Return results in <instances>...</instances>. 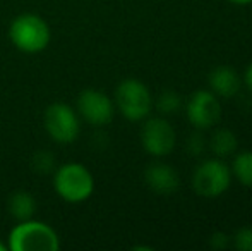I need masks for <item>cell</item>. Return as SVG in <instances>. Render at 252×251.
I'll return each mask as SVG.
<instances>
[{
  "label": "cell",
  "mask_w": 252,
  "mask_h": 251,
  "mask_svg": "<svg viewBox=\"0 0 252 251\" xmlns=\"http://www.w3.org/2000/svg\"><path fill=\"white\" fill-rule=\"evenodd\" d=\"M9 38L17 50L24 54L43 52L50 43V28L36 14H21L10 23Z\"/></svg>",
  "instance_id": "cell-1"
},
{
  "label": "cell",
  "mask_w": 252,
  "mask_h": 251,
  "mask_svg": "<svg viewBox=\"0 0 252 251\" xmlns=\"http://www.w3.org/2000/svg\"><path fill=\"white\" fill-rule=\"evenodd\" d=\"M55 191L67 203H83L93 194L94 179L86 165L70 162L57 169L53 178Z\"/></svg>",
  "instance_id": "cell-2"
},
{
  "label": "cell",
  "mask_w": 252,
  "mask_h": 251,
  "mask_svg": "<svg viewBox=\"0 0 252 251\" xmlns=\"http://www.w3.org/2000/svg\"><path fill=\"white\" fill-rule=\"evenodd\" d=\"M232 186V171L223 158H206L192 174V189L197 196L215 200L225 194Z\"/></svg>",
  "instance_id": "cell-3"
},
{
  "label": "cell",
  "mask_w": 252,
  "mask_h": 251,
  "mask_svg": "<svg viewBox=\"0 0 252 251\" xmlns=\"http://www.w3.org/2000/svg\"><path fill=\"white\" fill-rule=\"evenodd\" d=\"M60 239L48 224L38 220H21L9 234V250L12 251H57Z\"/></svg>",
  "instance_id": "cell-4"
},
{
  "label": "cell",
  "mask_w": 252,
  "mask_h": 251,
  "mask_svg": "<svg viewBox=\"0 0 252 251\" xmlns=\"http://www.w3.org/2000/svg\"><path fill=\"white\" fill-rule=\"evenodd\" d=\"M115 104L127 121L139 122L150 117L155 102L150 88L139 79H124L115 90Z\"/></svg>",
  "instance_id": "cell-5"
},
{
  "label": "cell",
  "mask_w": 252,
  "mask_h": 251,
  "mask_svg": "<svg viewBox=\"0 0 252 251\" xmlns=\"http://www.w3.org/2000/svg\"><path fill=\"white\" fill-rule=\"evenodd\" d=\"M141 144L144 151L155 158H163L173 151L177 144V133L165 115L146 117L141 127Z\"/></svg>",
  "instance_id": "cell-6"
},
{
  "label": "cell",
  "mask_w": 252,
  "mask_h": 251,
  "mask_svg": "<svg viewBox=\"0 0 252 251\" xmlns=\"http://www.w3.org/2000/svg\"><path fill=\"white\" fill-rule=\"evenodd\" d=\"M45 129L53 141L60 144H69L77 140L81 133L79 115L74 112V108L67 104H52L45 110Z\"/></svg>",
  "instance_id": "cell-7"
},
{
  "label": "cell",
  "mask_w": 252,
  "mask_h": 251,
  "mask_svg": "<svg viewBox=\"0 0 252 251\" xmlns=\"http://www.w3.org/2000/svg\"><path fill=\"white\" fill-rule=\"evenodd\" d=\"M186 115L197 131L211 129L221 119V104L211 90H197L187 100Z\"/></svg>",
  "instance_id": "cell-8"
},
{
  "label": "cell",
  "mask_w": 252,
  "mask_h": 251,
  "mask_svg": "<svg viewBox=\"0 0 252 251\" xmlns=\"http://www.w3.org/2000/svg\"><path fill=\"white\" fill-rule=\"evenodd\" d=\"M77 112L91 126H106L115 115L112 98L98 90H84L77 98Z\"/></svg>",
  "instance_id": "cell-9"
},
{
  "label": "cell",
  "mask_w": 252,
  "mask_h": 251,
  "mask_svg": "<svg viewBox=\"0 0 252 251\" xmlns=\"http://www.w3.org/2000/svg\"><path fill=\"white\" fill-rule=\"evenodd\" d=\"M144 181H146L148 188L161 196H168L180 188L179 172L172 165L163 164V162H155V164L148 165L144 171Z\"/></svg>",
  "instance_id": "cell-10"
},
{
  "label": "cell",
  "mask_w": 252,
  "mask_h": 251,
  "mask_svg": "<svg viewBox=\"0 0 252 251\" xmlns=\"http://www.w3.org/2000/svg\"><path fill=\"white\" fill-rule=\"evenodd\" d=\"M209 90L218 98H232L242 88V77L230 66H218L208 76Z\"/></svg>",
  "instance_id": "cell-11"
},
{
  "label": "cell",
  "mask_w": 252,
  "mask_h": 251,
  "mask_svg": "<svg viewBox=\"0 0 252 251\" xmlns=\"http://www.w3.org/2000/svg\"><path fill=\"white\" fill-rule=\"evenodd\" d=\"M208 148L211 150V153L218 158H226L232 157L237 153V148H239V140H237L235 133L226 127H220L215 133L211 134L208 141Z\"/></svg>",
  "instance_id": "cell-12"
},
{
  "label": "cell",
  "mask_w": 252,
  "mask_h": 251,
  "mask_svg": "<svg viewBox=\"0 0 252 251\" xmlns=\"http://www.w3.org/2000/svg\"><path fill=\"white\" fill-rule=\"evenodd\" d=\"M7 208H9V214L19 222L28 220L36 212V200L28 191H16V193L10 194Z\"/></svg>",
  "instance_id": "cell-13"
},
{
  "label": "cell",
  "mask_w": 252,
  "mask_h": 251,
  "mask_svg": "<svg viewBox=\"0 0 252 251\" xmlns=\"http://www.w3.org/2000/svg\"><path fill=\"white\" fill-rule=\"evenodd\" d=\"M232 178H235L246 188H252V151H240L233 157L230 165Z\"/></svg>",
  "instance_id": "cell-14"
},
{
  "label": "cell",
  "mask_w": 252,
  "mask_h": 251,
  "mask_svg": "<svg viewBox=\"0 0 252 251\" xmlns=\"http://www.w3.org/2000/svg\"><path fill=\"white\" fill-rule=\"evenodd\" d=\"M182 105H184V98L180 97L177 91L168 90V91H163V93L159 95L155 107L161 115H173L182 108Z\"/></svg>",
  "instance_id": "cell-15"
},
{
  "label": "cell",
  "mask_w": 252,
  "mask_h": 251,
  "mask_svg": "<svg viewBox=\"0 0 252 251\" xmlns=\"http://www.w3.org/2000/svg\"><path fill=\"white\" fill-rule=\"evenodd\" d=\"M31 164H33V169L36 172H40V174H48V172H52L53 165H55V160H53V155L50 151H38V153H34Z\"/></svg>",
  "instance_id": "cell-16"
},
{
  "label": "cell",
  "mask_w": 252,
  "mask_h": 251,
  "mask_svg": "<svg viewBox=\"0 0 252 251\" xmlns=\"http://www.w3.org/2000/svg\"><path fill=\"white\" fill-rule=\"evenodd\" d=\"M232 243L239 251H252V225L239 229L235 236H232Z\"/></svg>",
  "instance_id": "cell-17"
},
{
  "label": "cell",
  "mask_w": 252,
  "mask_h": 251,
  "mask_svg": "<svg viewBox=\"0 0 252 251\" xmlns=\"http://www.w3.org/2000/svg\"><path fill=\"white\" fill-rule=\"evenodd\" d=\"M187 150L190 151V155L192 157H199V155L202 153V151L208 148V141H206V138L202 136L201 133H196L190 136V140L187 141Z\"/></svg>",
  "instance_id": "cell-18"
},
{
  "label": "cell",
  "mask_w": 252,
  "mask_h": 251,
  "mask_svg": "<svg viewBox=\"0 0 252 251\" xmlns=\"http://www.w3.org/2000/svg\"><path fill=\"white\" fill-rule=\"evenodd\" d=\"M232 243V236H228L226 232H221V231H216L211 234L209 238V246L213 250H226Z\"/></svg>",
  "instance_id": "cell-19"
},
{
  "label": "cell",
  "mask_w": 252,
  "mask_h": 251,
  "mask_svg": "<svg viewBox=\"0 0 252 251\" xmlns=\"http://www.w3.org/2000/svg\"><path fill=\"white\" fill-rule=\"evenodd\" d=\"M244 83H246V86L252 91V62L247 66L246 72H244Z\"/></svg>",
  "instance_id": "cell-20"
},
{
  "label": "cell",
  "mask_w": 252,
  "mask_h": 251,
  "mask_svg": "<svg viewBox=\"0 0 252 251\" xmlns=\"http://www.w3.org/2000/svg\"><path fill=\"white\" fill-rule=\"evenodd\" d=\"M230 3H233V5H240V7H244V5H251L252 3V0H228Z\"/></svg>",
  "instance_id": "cell-21"
},
{
  "label": "cell",
  "mask_w": 252,
  "mask_h": 251,
  "mask_svg": "<svg viewBox=\"0 0 252 251\" xmlns=\"http://www.w3.org/2000/svg\"><path fill=\"white\" fill-rule=\"evenodd\" d=\"M0 251H5V246H3L2 243H0Z\"/></svg>",
  "instance_id": "cell-22"
}]
</instances>
